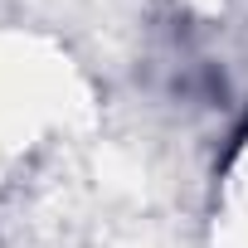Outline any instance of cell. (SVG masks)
<instances>
[{"instance_id":"cell-1","label":"cell","mask_w":248,"mask_h":248,"mask_svg":"<svg viewBox=\"0 0 248 248\" xmlns=\"http://www.w3.org/2000/svg\"><path fill=\"white\" fill-rule=\"evenodd\" d=\"M243 146H248V107H243V117L233 122V132H229V146H224V156L214 161V180H219V175H224V170L238 161V151H243Z\"/></svg>"}]
</instances>
